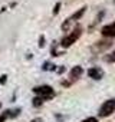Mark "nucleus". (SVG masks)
I'll use <instances>...</instances> for the list:
<instances>
[{
  "label": "nucleus",
  "mask_w": 115,
  "mask_h": 122,
  "mask_svg": "<svg viewBox=\"0 0 115 122\" xmlns=\"http://www.w3.org/2000/svg\"><path fill=\"white\" fill-rule=\"evenodd\" d=\"M30 122H42V119H40V118H35V119H32Z\"/></svg>",
  "instance_id": "obj_15"
},
{
  "label": "nucleus",
  "mask_w": 115,
  "mask_h": 122,
  "mask_svg": "<svg viewBox=\"0 0 115 122\" xmlns=\"http://www.w3.org/2000/svg\"><path fill=\"white\" fill-rule=\"evenodd\" d=\"M6 79H7V76H6V75H2V76H0V83L5 85V83H6Z\"/></svg>",
  "instance_id": "obj_13"
},
{
  "label": "nucleus",
  "mask_w": 115,
  "mask_h": 122,
  "mask_svg": "<svg viewBox=\"0 0 115 122\" xmlns=\"http://www.w3.org/2000/svg\"><path fill=\"white\" fill-rule=\"evenodd\" d=\"M7 118H12V111L10 109H6L2 115H0V122H5Z\"/></svg>",
  "instance_id": "obj_8"
},
{
  "label": "nucleus",
  "mask_w": 115,
  "mask_h": 122,
  "mask_svg": "<svg viewBox=\"0 0 115 122\" xmlns=\"http://www.w3.org/2000/svg\"><path fill=\"white\" fill-rule=\"evenodd\" d=\"M88 75H89V78H92V79H95V81H99V79H102L104 72H102L101 68H91V69L88 71Z\"/></svg>",
  "instance_id": "obj_6"
},
{
  "label": "nucleus",
  "mask_w": 115,
  "mask_h": 122,
  "mask_svg": "<svg viewBox=\"0 0 115 122\" xmlns=\"http://www.w3.org/2000/svg\"><path fill=\"white\" fill-rule=\"evenodd\" d=\"M0 108H2V103H0Z\"/></svg>",
  "instance_id": "obj_16"
},
{
  "label": "nucleus",
  "mask_w": 115,
  "mask_h": 122,
  "mask_svg": "<svg viewBox=\"0 0 115 122\" xmlns=\"http://www.w3.org/2000/svg\"><path fill=\"white\" fill-rule=\"evenodd\" d=\"M105 60H106L108 63H112V62H115V52H112V53L106 55V56H105Z\"/></svg>",
  "instance_id": "obj_10"
},
{
  "label": "nucleus",
  "mask_w": 115,
  "mask_h": 122,
  "mask_svg": "<svg viewBox=\"0 0 115 122\" xmlns=\"http://www.w3.org/2000/svg\"><path fill=\"white\" fill-rule=\"evenodd\" d=\"M114 111H115V99H108L99 108V116H102V118L109 116Z\"/></svg>",
  "instance_id": "obj_3"
},
{
  "label": "nucleus",
  "mask_w": 115,
  "mask_h": 122,
  "mask_svg": "<svg viewBox=\"0 0 115 122\" xmlns=\"http://www.w3.org/2000/svg\"><path fill=\"white\" fill-rule=\"evenodd\" d=\"M101 33H102L104 36H106V37H115V22L111 23V25L104 26L102 30H101Z\"/></svg>",
  "instance_id": "obj_5"
},
{
  "label": "nucleus",
  "mask_w": 115,
  "mask_h": 122,
  "mask_svg": "<svg viewBox=\"0 0 115 122\" xmlns=\"http://www.w3.org/2000/svg\"><path fill=\"white\" fill-rule=\"evenodd\" d=\"M59 9H61V3H56V5H55V9H53V15H58Z\"/></svg>",
  "instance_id": "obj_11"
},
{
  "label": "nucleus",
  "mask_w": 115,
  "mask_h": 122,
  "mask_svg": "<svg viewBox=\"0 0 115 122\" xmlns=\"http://www.w3.org/2000/svg\"><path fill=\"white\" fill-rule=\"evenodd\" d=\"M33 92H35L37 96L43 98L45 101H47V99H52V98L55 96V91H53V88H52V86H49V85L36 86V88H33Z\"/></svg>",
  "instance_id": "obj_2"
},
{
  "label": "nucleus",
  "mask_w": 115,
  "mask_h": 122,
  "mask_svg": "<svg viewBox=\"0 0 115 122\" xmlns=\"http://www.w3.org/2000/svg\"><path fill=\"white\" fill-rule=\"evenodd\" d=\"M85 10H86V6H84L82 9H79L78 12H75L71 17H68L65 22H63V25H62V30H68V27H69V25L72 23V22H75V20H79L82 16H84V13H85Z\"/></svg>",
  "instance_id": "obj_4"
},
{
  "label": "nucleus",
  "mask_w": 115,
  "mask_h": 122,
  "mask_svg": "<svg viewBox=\"0 0 115 122\" xmlns=\"http://www.w3.org/2000/svg\"><path fill=\"white\" fill-rule=\"evenodd\" d=\"M82 72H84V69H82L81 66H73V68L71 69V78H72L73 81H76L78 78H81Z\"/></svg>",
  "instance_id": "obj_7"
},
{
  "label": "nucleus",
  "mask_w": 115,
  "mask_h": 122,
  "mask_svg": "<svg viewBox=\"0 0 115 122\" xmlns=\"http://www.w3.org/2000/svg\"><path fill=\"white\" fill-rule=\"evenodd\" d=\"M82 122H98V119H96V118H92V116H91V118H86V119H84Z\"/></svg>",
  "instance_id": "obj_12"
},
{
  "label": "nucleus",
  "mask_w": 115,
  "mask_h": 122,
  "mask_svg": "<svg viewBox=\"0 0 115 122\" xmlns=\"http://www.w3.org/2000/svg\"><path fill=\"white\" fill-rule=\"evenodd\" d=\"M81 33H82V27L81 26H76L68 36H65L62 40H61V46L63 47H69L71 45H73L79 37H81Z\"/></svg>",
  "instance_id": "obj_1"
},
{
  "label": "nucleus",
  "mask_w": 115,
  "mask_h": 122,
  "mask_svg": "<svg viewBox=\"0 0 115 122\" xmlns=\"http://www.w3.org/2000/svg\"><path fill=\"white\" fill-rule=\"evenodd\" d=\"M43 98H40V96H36L35 99H33V106H36V108H39V106H42V103H43Z\"/></svg>",
  "instance_id": "obj_9"
},
{
  "label": "nucleus",
  "mask_w": 115,
  "mask_h": 122,
  "mask_svg": "<svg viewBox=\"0 0 115 122\" xmlns=\"http://www.w3.org/2000/svg\"><path fill=\"white\" fill-rule=\"evenodd\" d=\"M43 42H45V36H40V43H39V46H40V47H43V46H45V43H43Z\"/></svg>",
  "instance_id": "obj_14"
}]
</instances>
